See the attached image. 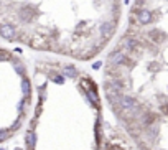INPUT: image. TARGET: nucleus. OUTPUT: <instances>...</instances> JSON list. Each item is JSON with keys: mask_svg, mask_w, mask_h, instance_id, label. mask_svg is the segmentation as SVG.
Masks as SVG:
<instances>
[{"mask_svg": "<svg viewBox=\"0 0 168 150\" xmlns=\"http://www.w3.org/2000/svg\"><path fill=\"white\" fill-rule=\"evenodd\" d=\"M0 33H2V36L5 40H12L15 38V28L10 25V23H3L2 27H0Z\"/></svg>", "mask_w": 168, "mask_h": 150, "instance_id": "nucleus-3", "label": "nucleus"}, {"mask_svg": "<svg viewBox=\"0 0 168 150\" xmlns=\"http://www.w3.org/2000/svg\"><path fill=\"white\" fill-rule=\"evenodd\" d=\"M114 31V25L112 23H102L101 25V35L102 36H109Z\"/></svg>", "mask_w": 168, "mask_h": 150, "instance_id": "nucleus-5", "label": "nucleus"}, {"mask_svg": "<svg viewBox=\"0 0 168 150\" xmlns=\"http://www.w3.org/2000/svg\"><path fill=\"white\" fill-rule=\"evenodd\" d=\"M119 101H120V106H122L124 109H132V107H135V101L132 99V97H129V96H122Z\"/></svg>", "mask_w": 168, "mask_h": 150, "instance_id": "nucleus-4", "label": "nucleus"}, {"mask_svg": "<svg viewBox=\"0 0 168 150\" xmlns=\"http://www.w3.org/2000/svg\"><path fill=\"white\" fill-rule=\"evenodd\" d=\"M127 61V58L125 55L122 53V51H114V53L109 55V63H112V65H122V63Z\"/></svg>", "mask_w": 168, "mask_h": 150, "instance_id": "nucleus-2", "label": "nucleus"}, {"mask_svg": "<svg viewBox=\"0 0 168 150\" xmlns=\"http://www.w3.org/2000/svg\"><path fill=\"white\" fill-rule=\"evenodd\" d=\"M26 142H28V145H30L31 148L35 147V142H36V137H35L33 130H28V132H26Z\"/></svg>", "mask_w": 168, "mask_h": 150, "instance_id": "nucleus-6", "label": "nucleus"}, {"mask_svg": "<svg viewBox=\"0 0 168 150\" xmlns=\"http://www.w3.org/2000/svg\"><path fill=\"white\" fill-rule=\"evenodd\" d=\"M124 45H125L129 50H134V48H137V41H135L134 38H130V36L124 40Z\"/></svg>", "mask_w": 168, "mask_h": 150, "instance_id": "nucleus-7", "label": "nucleus"}, {"mask_svg": "<svg viewBox=\"0 0 168 150\" xmlns=\"http://www.w3.org/2000/svg\"><path fill=\"white\" fill-rule=\"evenodd\" d=\"M22 91H23V94H28V92H30V83H28L26 79L22 81Z\"/></svg>", "mask_w": 168, "mask_h": 150, "instance_id": "nucleus-9", "label": "nucleus"}, {"mask_svg": "<svg viewBox=\"0 0 168 150\" xmlns=\"http://www.w3.org/2000/svg\"><path fill=\"white\" fill-rule=\"evenodd\" d=\"M76 69H74L73 66H68V68H65V76H69V78H74L76 76Z\"/></svg>", "mask_w": 168, "mask_h": 150, "instance_id": "nucleus-8", "label": "nucleus"}, {"mask_svg": "<svg viewBox=\"0 0 168 150\" xmlns=\"http://www.w3.org/2000/svg\"><path fill=\"white\" fill-rule=\"evenodd\" d=\"M5 138H7V132L3 130V132H2V140H5Z\"/></svg>", "mask_w": 168, "mask_h": 150, "instance_id": "nucleus-10", "label": "nucleus"}, {"mask_svg": "<svg viewBox=\"0 0 168 150\" xmlns=\"http://www.w3.org/2000/svg\"><path fill=\"white\" fill-rule=\"evenodd\" d=\"M137 20H138V23H142V25H147V23L152 22V12L147 10V8L138 10V13H137Z\"/></svg>", "mask_w": 168, "mask_h": 150, "instance_id": "nucleus-1", "label": "nucleus"}]
</instances>
